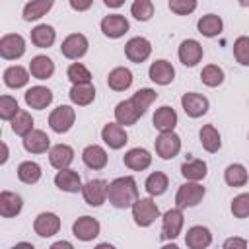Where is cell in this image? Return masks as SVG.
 Returning <instances> with one entry per match:
<instances>
[{
    "instance_id": "obj_1",
    "label": "cell",
    "mask_w": 249,
    "mask_h": 249,
    "mask_svg": "<svg viewBox=\"0 0 249 249\" xmlns=\"http://www.w3.org/2000/svg\"><path fill=\"white\" fill-rule=\"evenodd\" d=\"M138 198H140L138 196V183L132 175H123V177H117L109 183L107 200L111 206H115L119 210L132 208Z\"/></svg>"
},
{
    "instance_id": "obj_2",
    "label": "cell",
    "mask_w": 249,
    "mask_h": 249,
    "mask_svg": "<svg viewBox=\"0 0 249 249\" xmlns=\"http://www.w3.org/2000/svg\"><path fill=\"white\" fill-rule=\"evenodd\" d=\"M130 210H132V220L138 228H148L160 218V206L152 196H140Z\"/></svg>"
},
{
    "instance_id": "obj_3",
    "label": "cell",
    "mask_w": 249,
    "mask_h": 249,
    "mask_svg": "<svg viewBox=\"0 0 249 249\" xmlns=\"http://www.w3.org/2000/svg\"><path fill=\"white\" fill-rule=\"evenodd\" d=\"M206 195V189L200 183H193V181H185L183 185H179L177 193H175V206L185 210V208H193L196 204L202 202Z\"/></svg>"
},
{
    "instance_id": "obj_4",
    "label": "cell",
    "mask_w": 249,
    "mask_h": 249,
    "mask_svg": "<svg viewBox=\"0 0 249 249\" xmlns=\"http://www.w3.org/2000/svg\"><path fill=\"white\" fill-rule=\"evenodd\" d=\"M185 226V214L181 208H169L163 216H161V239L163 241H173L179 237V233L183 231Z\"/></svg>"
},
{
    "instance_id": "obj_5",
    "label": "cell",
    "mask_w": 249,
    "mask_h": 249,
    "mask_svg": "<svg viewBox=\"0 0 249 249\" xmlns=\"http://www.w3.org/2000/svg\"><path fill=\"white\" fill-rule=\"evenodd\" d=\"M76 123V109L72 105H58L49 115V126L56 134L68 132Z\"/></svg>"
},
{
    "instance_id": "obj_6",
    "label": "cell",
    "mask_w": 249,
    "mask_h": 249,
    "mask_svg": "<svg viewBox=\"0 0 249 249\" xmlns=\"http://www.w3.org/2000/svg\"><path fill=\"white\" fill-rule=\"evenodd\" d=\"M156 156L161 160H173L181 152V136L177 132H160L154 140Z\"/></svg>"
},
{
    "instance_id": "obj_7",
    "label": "cell",
    "mask_w": 249,
    "mask_h": 249,
    "mask_svg": "<svg viewBox=\"0 0 249 249\" xmlns=\"http://www.w3.org/2000/svg\"><path fill=\"white\" fill-rule=\"evenodd\" d=\"M89 49V41L84 33H70L64 37V41L60 43V53L62 56L70 58V60H80Z\"/></svg>"
},
{
    "instance_id": "obj_8",
    "label": "cell",
    "mask_w": 249,
    "mask_h": 249,
    "mask_svg": "<svg viewBox=\"0 0 249 249\" xmlns=\"http://www.w3.org/2000/svg\"><path fill=\"white\" fill-rule=\"evenodd\" d=\"M152 54V43L142 37V35H136V37H130L126 43H124V56L134 62V64H142L150 58Z\"/></svg>"
},
{
    "instance_id": "obj_9",
    "label": "cell",
    "mask_w": 249,
    "mask_h": 249,
    "mask_svg": "<svg viewBox=\"0 0 249 249\" xmlns=\"http://www.w3.org/2000/svg\"><path fill=\"white\" fill-rule=\"evenodd\" d=\"M181 107L185 111L187 117L191 119H200L202 115L208 113L210 109V101L206 95L202 93H196V91H187L181 95Z\"/></svg>"
},
{
    "instance_id": "obj_10",
    "label": "cell",
    "mask_w": 249,
    "mask_h": 249,
    "mask_svg": "<svg viewBox=\"0 0 249 249\" xmlns=\"http://www.w3.org/2000/svg\"><path fill=\"white\" fill-rule=\"evenodd\" d=\"M25 39L19 33H6L0 37V56L4 60H18L25 54Z\"/></svg>"
},
{
    "instance_id": "obj_11",
    "label": "cell",
    "mask_w": 249,
    "mask_h": 249,
    "mask_svg": "<svg viewBox=\"0 0 249 249\" xmlns=\"http://www.w3.org/2000/svg\"><path fill=\"white\" fill-rule=\"evenodd\" d=\"M107 191H109V183L105 179H89L82 187L84 202L88 206H101L103 202H107Z\"/></svg>"
},
{
    "instance_id": "obj_12",
    "label": "cell",
    "mask_w": 249,
    "mask_h": 249,
    "mask_svg": "<svg viewBox=\"0 0 249 249\" xmlns=\"http://www.w3.org/2000/svg\"><path fill=\"white\" fill-rule=\"evenodd\" d=\"M101 231V224L93 216H80L72 224V233L80 241H93Z\"/></svg>"
},
{
    "instance_id": "obj_13",
    "label": "cell",
    "mask_w": 249,
    "mask_h": 249,
    "mask_svg": "<svg viewBox=\"0 0 249 249\" xmlns=\"http://www.w3.org/2000/svg\"><path fill=\"white\" fill-rule=\"evenodd\" d=\"M99 27H101V33L105 37H109V39H121L124 33H128L130 23H128V19L123 14H109V16H105L101 19Z\"/></svg>"
},
{
    "instance_id": "obj_14",
    "label": "cell",
    "mask_w": 249,
    "mask_h": 249,
    "mask_svg": "<svg viewBox=\"0 0 249 249\" xmlns=\"http://www.w3.org/2000/svg\"><path fill=\"white\" fill-rule=\"evenodd\" d=\"M177 56H179V62L183 66L193 68L202 60L204 49L196 39H185V41H181V45L177 49Z\"/></svg>"
},
{
    "instance_id": "obj_15",
    "label": "cell",
    "mask_w": 249,
    "mask_h": 249,
    "mask_svg": "<svg viewBox=\"0 0 249 249\" xmlns=\"http://www.w3.org/2000/svg\"><path fill=\"white\" fill-rule=\"evenodd\" d=\"M60 226H62V222H60L58 214H54V212H41L33 220V231L39 237H53V235H56L60 231Z\"/></svg>"
},
{
    "instance_id": "obj_16",
    "label": "cell",
    "mask_w": 249,
    "mask_h": 249,
    "mask_svg": "<svg viewBox=\"0 0 249 249\" xmlns=\"http://www.w3.org/2000/svg\"><path fill=\"white\" fill-rule=\"evenodd\" d=\"M53 91L47 88V86H31L25 89L23 93V101L29 109H37V111H43L47 109L51 103H53Z\"/></svg>"
},
{
    "instance_id": "obj_17",
    "label": "cell",
    "mask_w": 249,
    "mask_h": 249,
    "mask_svg": "<svg viewBox=\"0 0 249 249\" xmlns=\"http://www.w3.org/2000/svg\"><path fill=\"white\" fill-rule=\"evenodd\" d=\"M179 123V117H177V111L169 105H161L154 111L152 115V124L156 130L160 132H175V126Z\"/></svg>"
},
{
    "instance_id": "obj_18",
    "label": "cell",
    "mask_w": 249,
    "mask_h": 249,
    "mask_svg": "<svg viewBox=\"0 0 249 249\" xmlns=\"http://www.w3.org/2000/svg\"><path fill=\"white\" fill-rule=\"evenodd\" d=\"M148 76H150V80H152L154 84H158V86H169V84L175 80V68H173V64H171L169 60L158 58V60H154V62L150 64Z\"/></svg>"
},
{
    "instance_id": "obj_19",
    "label": "cell",
    "mask_w": 249,
    "mask_h": 249,
    "mask_svg": "<svg viewBox=\"0 0 249 249\" xmlns=\"http://www.w3.org/2000/svg\"><path fill=\"white\" fill-rule=\"evenodd\" d=\"M82 161L86 167L93 169V171H99V169H105L107 163H109V156H107V150L99 144H88L84 150H82Z\"/></svg>"
},
{
    "instance_id": "obj_20",
    "label": "cell",
    "mask_w": 249,
    "mask_h": 249,
    "mask_svg": "<svg viewBox=\"0 0 249 249\" xmlns=\"http://www.w3.org/2000/svg\"><path fill=\"white\" fill-rule=\"evenodd\" d=\"M101 140L111 150H121L128 142V134H126L124 126H121L119 123H107L101 128Z\"/></svg>"
},
{
    "instance_id": "obj_21",
    "label": "cell",
    "mask_w": 249,
    "mask_h": 249,
    "mask_svg": "<svg viewBox=\"0 0 249 249\" xmlns=\"http://www.w3.org/2000/svg\"><path fill=\"white\" fill-rule=\"evenodd\" d=\"M123 163H124V167H128L132 171H144V169H148L152 165V154H150V150L140 148V146L138 148H130V150L124 152Z\"/></svg>"
},
{
    "instance_id": "obj_22",
    "label": "cell",
    "mask_w": 249,
    "mask_h": 249,
    "mask_svg": "<svg viewBox=\"0 0 249 249\" xmlns=\"http://www.w3.org/2000/svg\"><path fill=\"white\" fill-rule=\"evenodd\" d=\"M185 243L189 249H208L212 245V231L206 226H191L185 233Z\"/></svg>"
},
{
    "instance_id": "obj_23",
    "label": "cell",
    "mask_w": 249,
    "mask_h": 249,
    "mask_svg": "<svg viewBox=\"0 0 249 249\" xmlns=\"http://www.w3.org/2000/svg\"><path fill=\"white\" fill-rule=\"evenodd\" d=\"M49 161L56 171L62 169H70V163L74 161V148L68 144H54L49 150Z\"/></svg>"
},
{
    "instance_id": "obj_24",
    "label": "cell",
    "mask_w": 249,
    "mask_h": 249,
    "mask_svg": "<svg viewBox=\"0 0 249 249\" xmlns=\"http://www.w3.org/2000/svg\"><path fill=\"white\" fill-rule=\"evenodd\" d=\"M142 117V113L138 111V107L132 103V99H123L117 103L115 107V123H119L121 126H132L136 124V121Z\"/></svg>"
},
{
    "instance_id": "obj_25",
    "label": "cell",
    "mask_w": 249,
    "mask_h": 249,
    "mask_svg": "<svg viewBox=\"0 0 249 249\" xmlns=\"http://www.w3.org/2000/svg\"><path fill=\"white\" fill-rule=\"evenodd\" d=\"M54 185L64 191V193H82V177L78 171L74 169H62V171H56L54 175Z\"/></svg>"
},
{
    "instance_id": "obj_26",
    "label": "cell",
    "mask_w": 249,
    "mask_h": 249,
    "mask_svg": "<svg viewBox=\"0 0 249 249\" xmlns=\"http://www.w3.org/2000/svg\"><path fill=\"white\" fill-rule=\"evenodd\" d=\"M23 148H25L27 154H45V152H49L53 146H51V138L47 136V132L35 128L33 132H29V134L23 138Z\"/></svg>"
},
{
    "instance_id": "obj_27",
    "label": "cell",
    "mask_w": 249,
    "mask_h": 249,
    "mask_svg": "<svg viewBox=\"0 0 249 249\" xmlns=\"http://www.w3.org/2000/svg\"><path fill=\"white\" fill-rule=\"evenodd\" d=\"M2 78H4V84L10 89H19V88H25L27 86L31 74H29V68H23L19 64H12V66H8L4 70Z\"/></svg>"
},
{
    "instance_id": "obj_28",
    "label": "cell",
    "mask_w": 249,
    "mask_h": 249,
    "mask_svg": "<svg viewBox=\"0 0 249 249\" xmlns=\"http://www.w3.org/2000/svg\"><path fill=\"white\" fill-rule=\"evenodd\" d=\"M23 208V200L14 191L0 193V216L2 218H16Z\"/></svg>"
},
{
    "instance_id": "obj_29",
    "label": "cell",
    "mask_w": 249,
    "mask_h": 249,
    "mask_svg": "<svg viewBox=\"0 0 249 249\" xmlns=\"http://www.w3.org/2000/svg\"><path fill=\"white\" fill-rule=\"evenodd\" d=\"M132 72L126 66H117L107 74V86L113 91H126L132 86Z\"/></svg>"
},
{
    "instance_id": "obj_30",
    "label": "cell",
    "mask_w": 249,
    "mask_h": 249,
    "mask_svg": "<svg viewBox=\"0 0 249 249\" xmlns=\"http://www.w3.org/2000/svg\"><path fill=\"white\" fill-rule=\"evenodd\" d=\"M56 41V31L53 25L49 23H39L31 29V43L37 47V49H49L53 47Z\"/></svg>"
},
{
    "instance_id": "obj_31",
    "label": "cell",
    "mask_w": 249,
    "mask_h": 249,
    "mask_svg": "<svg viewBox=\"0 0 249 249\" xmlns=\"http://www.w3.org/2000/svg\"><path fill=\"white\" fill-rule=\"evenodd\" d=\"M29 74L37 80H49L54 74V62L47 54H37L29 62Z\"/></svg>"
},
{
    "instance_id": "obj_32",
    "label": "cell",
    "mask_w": 249,
    "mask_h": 249,
    "mask_svg": "<svg viewBox=\"0 0 249 249\" xmlns=\"http://www.w3.org/2000/svg\"><path fill=\"white\" fill-rule=\"evenodd\" d=\"M198 140H200V146L208 154H216L222 148V134L214 124H204L198 130Z\"/></svg>"
},
{
    "instance_id": "obj_33",
    "label": "cell",
    "mask_w": 249,
    "mask_h": 249,
    "mask_svg": "<svg viewBox=\"0 0 249 249\" xmlns=\"http://www.w3.org/2000/svg\"><path fill=\"white\" fill-rule=\"evenodd\" d=\"M196 29H198L200 35L212 39V37H218V35L224 31V21H222V18L216 16V14H206V16H202V18H198Z\"/></svg>"
},
{
    "instance_id": "obj_34",
    "label": "cell",
    "mask_w": 249,
    "mask_h": 249,
    "mask_svg": "<svg viewBox=\"0 0 249 249\" xmlns=\"http://www.w3.org/2000/svg\"><path fill=\"white\" fill-rule=\"evenodd\" d=\"M208 173V165L204 160H187L181 163V175L185 177V181H193V183H200Z\"/></svg>"
},
{
    "instance_id": "obj_35",
    "label": "cell",
    "mask_w": 249,
    "mask_h": 249,
    "mask_svg": "<svg viewBox=\"0 0 249 249\" xmlns=\"http://www.w3.org/2000/svg\"><path fill=\"white\" fill-rule=\"evenodd\" d=\"M68 97L74 105L78 107H88L95 99V88L93 84H82V86H72L68 91Z\"/></svg>"
},
{
    "instance_id": "obj_36",
    "label": "cell",
    "mask_w": 249,
    "mask_h": 249,
    "mask_svg": "<svg viewBox=\"0 0 249 249\" xmlns=\"http://www.w3.org/2000/svg\"><path fill=\"white\" fill-rule=\"evenodd\" d=\"M224 181L228 187H245L249 181L247 167L243 163H230L224 169Z\"/></svg>"
},
{
    "instance_id": "obj_37",
    "label": "cell",
    "mask_w": 249,
    "mask_h": 249,
    "mask_svg": "<svg viewBox=\"0 0 249 249\" xmlns=\"http://www.w3.org/2000/svg\"><path fill=\"white\" fill-rule=\"evenodd\" d=\"M167 187H169V177H167L163 171H152V173L146 177V181H144V189H146V193H148L152 198L163 195V193L167 191Z\"/></svg>"
},
{
    "instance_id": "obj_38",
    "label": "cell",
    "mask_w": 249,
    "mask_h": 249,
    "mask_svg": "<svg viewBox=\"0 0 249 249\" xmlns=\"http://www.w3.org/2000/svg\"><path fill=\"white\" fill-rule=\"evenodd\" d=\"M53 0H31V2H27L25 6H23V19L25 21H37V19H41L43 16H47L49 14V10L53 8Z\"/></svg>"
},
{
    "instance_id": "obj_39",
    "label": "cell",
    "mask_w": 249,
    "mask_h": 249,
    "mask_svg": "<svg viewBox=\"0 0 249 249\" xmlns=\"http://www.w3.org/2000/svg\"><path fill=\"white\" fill-rule=\"evenodd\" d=\"M41 175H43V171H41V165L37 161L25 160L18 165V179L25 185H35L41 179Z\"/></svg>"
},
{
    "instance_id": "obj_40",
    "label": "cell",
    "mask_w": 249,
    "mask_h": 249,
    "mask_svg": "<svg viewBox=\"0 0 249 249\" xmlns=\"http://www.w3.org/2000/svg\"><path fill=\"white\" fill-rule=\"evenodd\" d=\"M10 126H12V132H14V134L25 138L29 132L35 130V121H33L31 113H27V111H19L18 117L10 123Z\"/></svg>"
},
{
    "instance_id": "obj_41",
    "label": "cell",
    "mask_w": 249,
    "mask_h": 249,
    "mask_svg": "<svg viewBox=\"0 0 249 249\" xmlns=\"http://www.w3.org/2000/svg\"><path fill=\"white\" fill-rule=\"evenodd\" d=\"M66 78L72 82V86H82V84H91V72L88 70L86 64L82 62H72L66 70Z\"/></svg>"
},
{
    "instance_id": "obj_42",
    "label": "cell",
    "mask_w": 249,
    "mask_h": 249,
    "mask_svg": "<svg viewBox=\"0 0 249 249\" xmlns=\"http://www.w3.org/2000/svg\"><path fill=\"white\" fill-rule=\"evenodd\" d=\"M224 78H226V74H224V70H222L218 64H206V66L200 70V80H202V84L208 86V88H218V86H222V84H224Z\"/></svg>"
},
{
    "instance_id": "obj_43",
    "label": "cell",
    "mask_w": 249,
    "mask_h": 249,
    "mask_svg": "<svg viewBox=\"0 0 249 249\" xmlns=\"http://www.w3.org/2000/svg\"><path fill=\"white\" fill-rule=\"evenodd\" d=\"M132 103L138 107V111L144 115L150 107H152V103L158 99V93H156V89H152V88H140V89H136L134 93H132Z\"/></svg>"
},
{
    "instance_id": "obj_44",
    "label": "cell",
    "mask_w": 249,
    "mask_h": 249,
    "mask_svg": "<svg viewBox=\"0 0 249 249\" xmlns=\"http://www.w3.org/2000/svg\"><path fill=\"white\" fill-rule=\"evenodd\" d=\"M130 16L138 21H148L154 16V2L152 0H134L130 4Z\"/></svg>"
},
{
    "instance_id": "obj_45",
    "label": "cell",
    "mask_w": 249,
    "mask_h": 249,
    "mask_svg": "<svg viewBox=\"0 0 249 249\" xmlns=\"http://www.w3.org/2000/svg\"><path fill=\"white\" fill-rule=\"evenodd\" d=\"M19 105H18V99L12 97V95H2L0 97V119L2 121H14L19 113Z\"/></svg>"
},
{
    "instance_id": "obj_46",
    "label": "cell",
    "mask_w": 249,
    "mask_h": 249,
    "mask_svg": "<svg viewBox=\"0 0 249 249\" xmlns=\"http://www.w3.org/2000/svg\"><path fill=\"white\" fill-rule=\"evenodd\" d=\"M230 210L233 214V218H249V193H239L231 198V204H230Z\"/></svg>"
},
{
    "instance_id": "obj_47",
    "label": "cell",
    "mask_w": 249,
    "mask_h": 249,
    "mask_svg": "<svg viewBox=\"0 0 249 249\" xmlns=\"http://www.w3.org/2000/svg\"><path fill=\"white\" fill-rule=\"evenodd\" d=\"M233 56L241 66H249V37L239 35L233 41Z\"/></svg>"
},
{
    "instance_id": "obj_48",
    "label": "cell",
    "mask_w": 249,
    "mask_h": 249,
    "mask_svg": "<svg viewBox=\"0 0 249 249\" xmlns=\"http://www.w3.org/2000/svg\"><path fill=\"white\" fill-rule=\"evenodd\" d=\"M196 6H198L196 0H169L167 2V8L177 16H189L196 10Z\"/></svg>"
},
{
    "instance_id": "obj_49",
    "label": "cell",
    "mask_w": 249,
    "mask_h": 249,
    "mask_svg": "<svg viewBox=\"0 0 249 249\" xmlns=\"http://www.w3.org/2000/svg\"><path fill=\"white\" fill-rule=\"evenodd\" d=\"M222 249H247V239L239 237V235H231L224 241Z\"/></svg>"
},
{
    "instance_id": "obj_50",
    "label": "cell",
    "mask_w": 249,
    "mask_h": 249,
    "mask_svg": "<svg viewBox=\"0 0 249 249\" xmlns=\"http://www.w3.org/2000/svg\"><path fill=\"white\" fill-rule=\"evenodd\" d=\"M91 0H70V8L76 10V12H86L91 8Z\"/></svg>"
},
{
    "instance_id": "obj_51",
    "label": "cell",
    "mask_w": 249,
    "mask_h": 249,
    "mask_svg": "<svg viewBox=\"0 0 249 249\" xmlns=\"http://www.w3.org/2000/svg\"><path fill=\"white\" fill-rule=\"evenodd\" d=\"M49 249H74V245H72L70 241H66V239H58V241H54Z\"/></svg>"
},
{
    "instance_id": "obj_52",
    "label": "cell",
    "mask_w": 249,
    "mask_h": 249,
    "mask_svg": "<svg viewBox=\"0 0 249 249\" xmlns=\"http://www.w3.org/2000/svg\"><path fill=\"white\" fill-rule=\"evenodd\" d=\"M10 249H35V245H33V243H29V241H19V243L12 245Z\"/></svg>"
},
{
    "instance_id": "obj_53",
    "label": "cell",
    "mask_w": 249,
    "mask_h": 249,
    "mask_svg": "<svg viewBox=\"0 0 249 249\" xmlns=\"http://www.w3.org/2000/svg\"><path fill=\"white\" fill-rule=\"evenodd\" d=\"M8 158H10V152H8V144H6V142H2V158H0V163L4 165V163L8 161Z\"/></svg>"
},
{
    "instance_id": "obj_54",
    "label": "cell",
    "mask_w": 249,
    "mask_h": 249,
    "mask_svg": "<svg viewBox=\"0 0 249 249\" xmlns=\"http://www.w3.org/2000/svg\"><path fill=\"white\" fill-rule=\"evenodd\" d=\"M103 4H105L107 8H121L124 2H123V0H103Z\"/></svg>"
},
{
    "instance_id": "obj_55",
    "label": "cell",
    "mask_w": 249,
    "mask_h": 249,
    "mask_svg": "<svg viewBox=\"0 0 249 249\" xmlns=\"http://www.w3.org/2000/svg\"><path fill=\"white\" fill-rule=\"evenodd\" d=\"M93 249H117L113 243H109V241H103V243H97Z\"/></svg>"
},
{
    "instance_id": "obj_56",
    "label": "cell",
    "mask_w": 249,
    "mask_h": 249,
    "mask_svg": "<svg viewBox=\"0 0 249 249\" xmlns=\"http://www.w3.org/2000/svg\"><path fill=\"white\" fill-rule=\"evenodd\" d=\"M161 249H179V245H175V243H171V241H167L165 245H161Z\"/></svg>"
},
{
    "instance_id": "obj_57",
    "label": "cell",
    "mask_w": 249,
    "mask_h": 249,
    "mask_svg": "<svg viewBox=\"0 0 249 249\" xmlns=\"http://www.w3.org/2000/svg\"><path fill=\"white\" fill-rule=\"evenodd\" d=\"M247 138H249V136H247Z\"/></svg>"
}]
</instances>
